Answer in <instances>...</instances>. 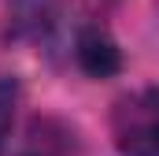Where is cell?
Segmentation results:
<instances>
[{"mask_svg": "<svg viewBox=\"0 0 159 156\" xmlns=\"http://www.w3.org/2000/svg\"><path fill=\"white\" fill-rule=\"evenodd\" d=\"M74 60H78V67L89 78H111V75L122 71L119 45L111 41L107 30H100V26H85L78 37H74Z\"/></svg>", "mask_w": 159, "mask_h": 156, "instance_id": "7a4b0ae2", "label": "cell"}, {"mask_svg": "<svg viewBox=\"0 0 159 156\" xmlns=\"http://www.w3.org/2000/svg\"><path fill=\"white\" fill-rule=\"evenodd\" d=\"M15 108H19V78L0 75V156L7 149V134L15 123Z\"/></svg>", "mask_w": 159, "mask_h": 156, "instance_id": "277c9868", "label": "cell"}, {"mask_svg": "<svg viewBox=\"0 0 159 156\" xmlns=\"http://www.w3.org/2000/svg\"><path fill=\"white\" fill-rule=\"evenodd\" d=\"M22 156H48V153H22Z\"/></svg>", "mask_w": 159, "mask_h": 156, "instance_id": "5b68a950", "label": "cell"}, {"mask_svg": "<svg viewBox=\"0 0 159 156\" xmlns=\"http://www.w3.org/2000/svg\"><path fill=\"white\" fill-rule=\"evenodd\" d=\"M15 34H41L52 22V0H15Z\"/></svg>", "mask_w": 159, "mask_h": 156, "instance_id": "3957f363", "label": "cell"}, {"mask_svg": "<svg viewBox=\"0 0 159 156\" xmlns=\"http://www.w3.org/2000/svg\"><path fill=\"white\" fill-rule=\"evenodd\" d=\"M119 156H159V89H137L111 112Z\"/></svg>", "mask_w": 159, "mask_h": 156, "instance_id": "6da1fadb", "label": "cell"}]
</instances>
